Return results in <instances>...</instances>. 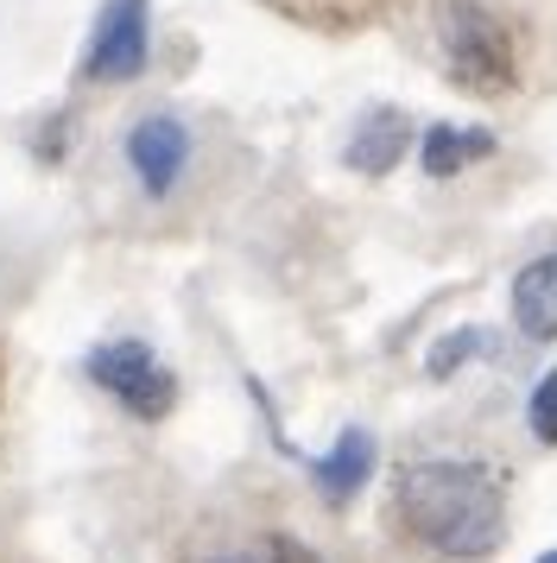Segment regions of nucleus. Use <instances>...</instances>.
I'll return each mask as SVG.
<instances>
[{
  "mask_svg": "<svg viewBox=\"0 0 557 563\" xmlns=\"http://www.w3.org/2000/svg\"><path fill=\"white\" fill-rule=\"evenodd\" d=\"M526 418H532V437H538V443H557V367H551L538 386H532Z\"/></svg>",
  "mask_w": 557,
  "mask_h": 563,
  "instance_id": "12",
  "label": "nucleus"
},
{
  "mask_svg": "<svg viewBox=\"0 0 557 563\" xmlns=\"http://www.w3.org/2000/svg\"><path fill=\"white\" fill-rule=\"evenodd\" d=\"M89 374H96L101 393H114V406H127L140 424H159V418L177 406L172 367L152 355L146 342H133V335H121V342H101L96 355H89Z\"/></svg>",
  "mask_w": 557,
  "mask_h": 563,
  "instance_id": "3",
  "label": "nucleus"
},
{
  "mask_svg": "<svg viewBox=\"0 0 557 563\" xmlns=\"http://www.w3.org/2000/svg\"><path fill=\"white\" fill-rule=\"evenodd\" d=\"M481 349H488V335H481V330H456L450 342H437V349H430V374H437V380H450L456 361L481 355Z\"/></svg>",
  "mask_w": 557,
  "mask_h": 563,
  "instance_id": "13",
  "label": "nucleus"
},
{
  "mask_svg": "<svg viewBox=\"0 0 557 563\" xmlns=\"http://www.w3.org/2000/svg\"><path fill=\"white\" fill-rule=\"evenodd\" d=\"M209 563H324V558H317L310 544H298V538L266 532V538H253L241 551H222V558H209Z\"/></svg>",
  "mask_w": 557,
  "mask_h": 563,
  "instance_id": "11",
  "label": "nucleus"
},
{
  "mask_svg": "<svg viewBox=\"0 0 557 563\" xmlns=\"http://www.w3.org/2000/svg\"><path fill=\"white\" fill-rule=\"evenodd\" d=\"M513 323L526 342H557V254L532 260L513 279Z\"/></svg>",
  "mask_w": 557,
  "mask_h": 563,
  "instance_id": "7",
  "label": "nucleus"
},
{
  "mask_svg": "<svg viewBox=\"0 0 557 563\" xmlns=\"http://www.w3.org/2000/svg\"><path fill=\"white\" fill-rule=\"evenodd\" d=\"M127 165L140 172L146 197L177 190L184 165H190V133H184V121H177V114H146V121H133V133H127Z\"/></svg>",
  "mask_w": 557,
  "mask_h": 563,
  "instance_id": "5",
  "label": "nucleus"
},
{
  "mask_svg": "<svg viewBox=\"0 0 557 563\" xmlns=\"http://www.w3.org/2000/svg\"><path fill=\"white\" fill-rule=\"evenodd\" d=\"M437 45L450 64V82L469 96H513L520 70H526V45L520 26L494 13L488 0H444L437 7Z\"/></svg>",
  "mask_w": 557,
  "mask_h": 563,
  "instance_id": "2",
  "label": "nucleus"
},
{
  "mask_svg": "<svg viewBox=\"0 0 557 563\" xmlns=\"http://www.w3.org/2000/svg\"><path fill=\"white\" fill-rule=\"evenodd\" d=\"M152 57V0H108L89 52H83V77L89 82H133Z\"/></svg>",
  "mask_w": 557,
  "mask_h": 563,
  "instance_id": "4",
  "label": "nucleus"
},
{
  "mask_svg": "<svg viewBox=\"0 0 557 563\" xmlns=\"http://www.w3.org/2000/svg\"><path fill=\"white\" fill-rule=\"evenodd\" d=\"M405 146H412V121H405L400 108H368V114L354 121L349 146H342V165L361 172V178H386L405 158Z\"/></svg>",
  "mask_w": 557,
  "mask_h": 563,
  "instance_id": "6",
  "label": "nucleus"
},
{
  "mask_svg": "<svg viewBox=\"0 0 557 563\" xmlns=\"http://www.w3.org/2000/svg\"><path fill=\"white\" fill-rule=\"evenodd\" d=\"M494 153V133L488 128H450V121H437V128L418 140V158H425L430 178H456V172H469L476 158Z\"/></svg>",
  "mask_w": 557,
  "mask_h": 563,
  "instance_id": "9",
  "label": "nucleus"
},
{
  "mask_svg": "<svg viewBox=\"0 0 557 563\" xmlns=\"http://www.w3.org/2000/svg\"><path fill=\"white\" fill-rule=\"evenodd\" d=\"M393 512L400 526L437 558L476 563L488 551H501L506 538V487L494 482V468L462 456H430L400 468L393 487Z\"/></svg>",
  "mask_w": 557,
  "mask_h": 563,
  "instance_id": "1",
  "label": "nucleus"
},
{
  "mask_svg": "<svg viewBox=\"0 0 557 563\" xmlns=\"http://www.w3.org/2000/svg\"><path fill=\"white\" fill-rule=\"evenodd\" d=\"M273 13L298 20V26H324V32H354V26H374L386 20L400 0H266Z\"/></svg>",
  "mask_w": 557,
  "mask_h": 563,
  "instance_id": "10",
  "label": "nucleus"
},
{
  "mask_svg": "<svg viewBox=\"0 0 557 563\" xmlns=\"http://www.w3.org/2000/svg\"><path fill=\"white\" fill-rule=\"evenodd\" d=\"M310 475H317V487H324L329 500H349L354 487L374 475V437L361 431V424H349V431L336 437V450H329V456L310 462Z\"/></svg>",
  "mask_w": 557,
  "mask_h": 563,
  "instance_id": "8",
  "label": "nucleus"
},
{
  "mask_svg": "<svg viewBox=\"0 0 557 563\" xmlns=\"http://www.w3.org/2000/svg\"><path fill=\"white\" fill-rule=\"evenodd\" d=\"M538 563H557V551H545V558H538Z\"/></svg>",
  "mask_w": 557,
  "mask_h": 563,
  "instance_id": "14",
  "label": "nucleus"
}]
</instances>
